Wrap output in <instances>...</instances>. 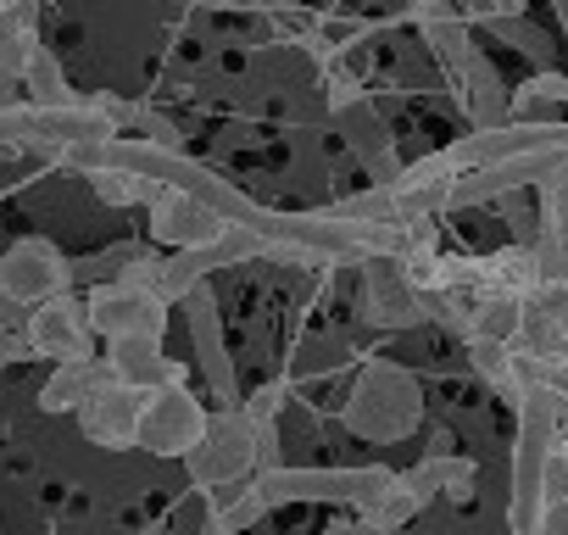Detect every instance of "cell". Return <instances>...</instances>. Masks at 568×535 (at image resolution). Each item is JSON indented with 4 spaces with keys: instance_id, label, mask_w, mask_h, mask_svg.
I'll use <instances>...</instances> for the list:
<instances>
[{
    "instance_id": "6da1fadb",
    "label": "cell",
    "mask_w": 568,
    "mask_h": 535,
    "mask_svg": "<svg viewBox=\"0 0 568 535\" xmlns=\"http://www.w3.org/2000/svg\"><path fill=\"white\" fill-rule=\"evenodd\" d=\"M557 407L562 396L551 391V380H535L518 396V452H513V507L507 524L513 529H540V507H546V463L557 452Z\"/></svg>"
},
{
    "instance_id": "7a4b0ae2",
    "label": "cell",
    "mask_w": 568,
    "mask_h": 535,
    "mask_svg": "<svg viewBox=\"0 0 568 535\" xmlns=\"http://www.w3.org/2000/svg\"><path fill=\"white\" fill-rule=\"evenodd\" d=\"M396 474L390 468H256V491L267 502H352V507H368Z\"/></svg>"
},
{
    "instance_id": "3957f363",
    "label": "cell",
    "mask_w": 568,
    "mask_h": 535,
    "mask_svg": "<svg viewBox=\"0 0 568 535\" xmlns=\"http://www.w3.org/2000/svg\"><path fill=\"white\" fill-rule=\"evenodd\" d=\"M206 424H212V413L184 391V380H173V385L145 391L140 424H134V446L151 452V457H190L201 446Z\"/></svg>"
},
{
    "instance_id": "277c9868",
    "label": "cell",
    "mask_w": 568,
    "mask_h": 535,
    "mask_svg": "<svg viewBox=\"0 0 568 535\" xmlns=\"http://www.w3.org/2000/svg\"><path fill=\"white\" fill-rule=\"evenodd\" d=\"M413 418H418V385H413V374L396 369V363H368V374H363V385H357V396L346 407V424L357 435H368V441H390Z\"/></svg>"
},
{
    "instance_id": "5b68a950",
    "label": "cell",
    "mask_w": 568,
    "mask_h": 535,
    "mask_svg": "<svg viewBox=\"0 0 568 535\" xmlns=\"http://www.w3.org/2000/svg\"><path fill=\"white\" fill-rule=\"evenodd\" d=\"M190 463V480L195 491H217L229 480H240L245 468H256V418L234 402V407H217L201 446L184 457Z\"/></svg>"
},
{
    "instance_id": "8992f818",
    "label": "cell",
    "mask_w": 568,
    "mask_h": 535,
    "mask_svg": "<svg viewBox=\"0 0 568 535\" xmlns=\"http://www.w3.org/2000/svg\"><path fill=\"white\" fill-rule=\"evenodd\" d=\"M68 285H73V262L45 234H23L18 245L0 251V302L7 307H40Z\"/></svg>"
},
{
    "instance_id": "52a82bcc",
    "label": "cell",
    "mask_w": 568,
    "mask_h": 535,
    "mask_svg": "<svg viewBox=\"0 0 568 535\" xmlns=\"http://www.w3.org/2000/svg\"><path fill=\"white\" fill-rule=\"evenodd\" d=\"M34 357H51V363H68V357H95V319H90V302L57 291L45 296L40 307H29V324H23Z\"/></svg>"
},
{
    "instance_id": "ba28073f",
    "label": "cell",
    "mask_w": 568,
    "mask_h": 535,
    "mask_svg": "<svg viewBox=\"0 0 568 535\" xmlns=\"http://www.w3.org/2000/svg\"><path fill=\"white\" fill-rule=\"evenodd\" d=\"M168 307L151 285H134V280H106L90 291V319H95V335L118 341V335H162L168 330Z\"/></svg>"
},
{
    "instance_id": "9c48e42d",
    "label": "cell",
    "mask_w": 568,
    "mask_h": 535,
    "mask_svg": "<svg viewBox=\"0 0 568 535\" xmlns=\"http://www.w3.org/2000/svg\"><path fill=\"white\" fill-rule=\"evenodd\" d=\"M363 313L385 330H413L429 319V302L424 291L402 274V262L396 256H363Z\"/></svg>"
},
{
    "instance_id": "30bf717a",
    "label": "cell",
    "mask_w": 568,
    "mask_h": 535,
    "mask_svg": "<svg viewBox=\"0 0 568 535\" xmlns=\"http://www.w3.org/2000/svg\"><path fill=\"white\" fill-rule=\"evenodd\" d=\"M229 229V218L217 212V206H206L201 195H190V190H179V184H162L156 190V201H151V234L162 240V245H206V240H217Z\"/></svg>"
},
{
    "instance_id": "8fae6325",
    "label": "cell",
    "mask_w": 568,
    "mask_h": 535,
    "mask_svg": "<svg viewBox=\"0 0 568 535\" xmlns=\"http://www.w3.org/2000/svg\"><path fill=\"white\" fill-rule=\"evenodd\" d=\"M190 307V341H195V357H201V374L217 396V407H234L240 402V385H234V363H229V346H223V324H217V302L206 285H195L184 296Z\"/></svg>"
},
{
    "instance_id": "7c38bea8",
    "label": "cell",
    "mask_w": 568,
    "mask_h": 535,
    "mask_svg": "<svg viewBox=\"0 0 568 535\" xmlns=\"http://www.w3.org/2000/svg\"><path fill=\"white\" fill-rule=\"evenodd\" d=\"M140 402H145V391H134V385H123V380H101L90 396H84V407H79V430L95 441V446H134V424H140Z\"/></svg>"
},
{
    "instance_id": "4fadbf2b",
    "label": "cell",
    "mask_w": 568,
    "mask_h": 535,
    "mask_svg": "<svg viewBox=\"0 0 568 535\" xmlns=\"http://www.w3.org/2000/svg\"><path fill=\"white\" fill-rule=\"evenodd\" d=\"M518 346H524L529 357H540V363H562V357H568V274L546 280V285L529 296Z\"/></svg>"
},
{
    "instance_id": "5bb4252c",
    "label": "cell",
    "mask_w": 568,
    "mask_h": 535,
    "mask_svg": "<svg viewBox=\"0 0 568 535\" xmlns=\"http://www.w3.org/2000/svg\"><path fill=\"white\" fill-rule=\"evenodd\" d=\"M106 369H112V380H123L134 391H156V385L184 380V369L173 357H162V335H118V341H106Z\"/></svg>"
},
{
    "instance_id": "9a60e30c",
    "label": "cell",
    "mask_w": 568,
    "mask_h": 535,
    "mask_svg": "<svg viewBox=\"0 0 568 535\" xmlns=\"http://www.w3.org/2000/svg\"><path fill=\"white\" fill-rule=\"evenodd\" d=\"M101 380H112L106 357H68V363H57V374L40 385V413H79L84 396Z\"/></svg>"
},
{
    "instance_id": "2e32d148",
    "label": "cell",
    "mask_w": 568,
    "mask_h": 535,
    "mask_svg": "<svg viewBox=\"0 0 568 535\" xmlns=\"http://www.w3.org/2000/svg\"><path fill=\"white\" fill-rule=\"evenodd\" d=\"M457 79L468 84V90H463V101H468V112H474V123H479V129L507 123V107H513V101H507V90H501L496 68L485 62V51H474V46H468V57H463Z\"/></svg>"
},
{
    "instance_id": "e0dca14e",
    "label": "cell",
    "mask_w": 568,
    "mask_h": 535,
    "mask_svg": "<svg viewBox=\"0 0 568 535\" xmlns=\"http://www.w3.org/2000/svg\"><path fill=\"white\" fill-rule=\"evenodd\" d=\"M546 285V268L535 256V245L513 240L501 251H490V291H513V296H535Z\"/></svg>"
},
{
    "instance_id": "ac0fdd59",
    "label": "cell",
    "mask_w": 568,
    "mask_h": 535,
    "mask_svg": "<svg viewBox=\"0 0 568 535\" xmlns=\"http://www.w3.org/2000/svg\"><path fill=\"white\" fill-rule=\"evenodd\" d=\"M568 107V73H535L518 95H513V107H507V118H518V123H551V112H562Z\"/></svg>"
},
{
    "instance_id": "d6986e66",
    "label": "cell",
    "mask_w": 568,
    "mask_h": 535,
    "mask_svg": "<svg viewBox=\"0 0 568 535\" xmlns=\"http://www.w3.org/2000/svg\"><path fill=\"white\" fill-rule=\"evenodd\" d=\"M23 90H29V101H40V107H68V101H79V90H68V73H62V62H57L51 46H40V51L29 57Z\"/></svg>"
},
{
    "instance_id": "ffe728a7",
    "label": "cell",
    "mask_w": 568,
    "mask_h": 535,
    "mask_svg": "<svg viewBox=\"0 0 568 535\" xmlns=\"http://www.w3.org/2000/svg\"><path fill=\"white\" fill-rule=\"evenodd\" d=\"M90 190L106 206H151L162 184L145 179V173H134V168H101V173H90Z\"/></svg>"
},
{
    "instance_id": "44dd1931",
    "label": "cell",
    "mask_w": 568,
    "mask_h": 535,
    "mask_svg": "<svg viewBox=\"0 0 568 535\" xmlns=\"http://www.w3.org/2000/svg\"><path fill=\"white\" fill-rule=\"evenodd\" d=\"M284 396H291V385H284V380H267L262 391H251L245 413H251L256 424H278V413H284Z\"/></svg>"
},
{
    "instance_id": "7402d4cb",
    "label": "cell",
    "mask_w": 568,
    "mask_h": 535,
    "mask_svg": "<svg viewBox=\"0 0 568 535\" xmlns=\"http://www.w3.org/2000/svg\"><path fill=\"white\" fill-rule=\"evenodd\" d=\"M501 40H513L518 51H529V57H546V34L535 29V23H524V18H501V23H490Z\"/></svg>"
},
{
    "instance_id": "603a6c76",
    "label": "cell",
    "mask_w": 568,
    "mask_h": 535,
    "mask_svg": "<svg viewBox=\"0 0 568 535\" xmlns=\"http://www.w3.org/2000/svg\"><path fill=\"white\" fill-rule=\"evenodd\" d=\"M23 357H34V346H29V335H18L12 324H0V374H7L12 363H23Z\"/></svg>"
},
{
    "instance_id": "cb8c5ba5",
    "label": "cell",
    "mask_w": 568,
    "mask_h": 535,
    "mask_svg": "<svg viewBox=\"0 0 568 535\" xmlns=\"http://www.w3.org/2000/svg\"><path fill=\"white\" fill-rule=\"evenodd\" d=\"M551 7H557V23H562V34H568V0H551Z\"/></svg>"
},
{
    "instance_id": "d4e9b609",
    "label": "cell",
    "mask_w": 568,
    "mask_h": 535,
    "mask_svg": "<svg viewBox=\"0 0 568 535\" xmlns=\"http://www.w3.org/2000/svg\"><path fill=\"white\" fill-rule=\"evenodd\" d=\"M557 452H562V457H568V430H557Z\"/></svg>"
},
{
    "instance_id": "484cf974",
    "label": "cell",
    "mask_w": 568,
    "mask_h": 535,
    "mask_svg": "<svg viewBox=\"0 0 568 535\" xmlns=\"http://www.w3.org/2000/svg\"><path fill=\"white\" fill-rule=\"evenodd\" d=\"M190 7H229V0H190Z\"/></svg>"
},
{
    "instance_id": "4316f807",
    "label": "cell",
    "mask_w": 568,
    "mask_h": 535,
    "mask_svg": "<svg viewBox=\"0 0 568 535\" xmlns=\"http://www.w3.org/2000/svg\"><path fill=\"white\" fill-rule=\"evenodd\" d=\"M0 307H7V302H0Z\"/></svg>"
}]
</instances>
